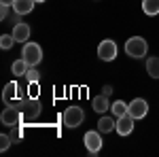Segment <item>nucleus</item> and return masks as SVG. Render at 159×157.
<instances>
[{
  "label": "nucleus",
  "instance_id": "f257e3e1",
  "mask_svg": "<svg viewBox=\"0 0 159 157\" xmlns=\"http://www.w3.org/2000/svg\"><path fill=\"white\" fill-rule=\"evenodd\" d=\"M125 53L129 55V58H134V60H138V58H144L148 53V45L147 40L142 36H132L125 40Z\"/></svg>",
  "mask_w": 159,
  "mask_h": 157
},
{
  "label": "nucleus",
  "instance_id": "f03ea898",
  "mask_svg": "<svg viewBox=\"0 0 159 157\" xmlns=\"http://www.w3.org/2000/svg\"><path fill=\"white\" fill-rule=\"evenodd\" d=\"M64 125L66 127H79L83 121H85V113L83 109H79V106H68V109L64 110Z\"/></svg>",
  "mask_w": 159,
  "mask_h": 157
},
{
  "label": "nucleus",
  "instance_id": "7ed1b4c3",
  "mask_svg": "<svg viewBox=\"0 0 159 157\" xmlns=\"http://www.w3.org/2000/svg\"><path fill=\"white\" fill-rule=\"evenodd\" d=\"M21 115H24L25 121H34L40 115V102H38V98H30L25 96L24 98V104H21Z\"/></svg>",
  "mask_w": 159,
  "mask_h": 157
},
{
  "label": "nucleus",
  "instance_id": "20e7f679",
  "mask_svg": "<svg viewBox=\"0 0 159 157\" xmlns=\"http://www.w3.org/2000/svg\"><path fill=\"white\" fill-rule=\"evenodd\" d=\"M21 58H24L30 66H36L38 62L43 60V49H40V45H36V43H24Z\"/></svg>",
  "mask_w": 159,
  "mask_h": 157
},
{
  "label": "nucleus",
  "instance_id": "39448f33",
  "mask_svg": "<svg viewBox=\"0 0 159 157\" xmlns=\"http://www.w3.org/2000/svg\"><path fill=\"white\" fill-rule=\"evenodd\" d=\"M117 53H119L117 43H115V40H110V38H104V40L98 45V58L102 62H112L115 58H117Z\"/></svg>",
  "mask_w": 159,
  "mask_h": 157
},
{
  "label": "nucleus",
  "instance_id": "423d86ee",
  "mask_svg": "<svg viewBox=\"0 0 159 157\" xmlns=\"http://www.w3.org/2000/svg\"><path fill=\"white\" fill-rule=\"evenodd\" d=\"M100 130H89V132L85 134V146H87V151L91 153V155H96V153H100V149H102V136H100Z\"/></svg>",
  "mask_w": 159,
  "mask_h": 157
},
{
  "label": "nucleus",
  "instance_id": "0eeeda50",
  "mask_svg": "<svg viewBox=\"0 0 159 157\" xmlns=\"http://www.w3.org/2000/svg\"><path fill=\"white\" fill-rule=\"evenodd\" d=\"M24 119V115H21V110L19 109H13V106H7V109L2 110V115H0V121L4 123V125H9V127H15V125H19Z\"/></svg>",
  "mask_w": 159,
  "mask_h": 157
},
{
  "label": "nucleus",
  "instance_id": "6e6552de",
  "mask_svg": "<svg viewBox=\"0 0 159 157\" xmlns=\"http://www.w3.org/2000/svg\"><path fill=\"white\" fill-rule=\"evenodd\" d=\"M129 115L134 117V119H144L148 115V102L144 98H136L132 100V104H129Z\"/></svg>",
  "mask_w": 159,
  "mask_h": 157
},
{
  "label": "nucleus",
  "instance_id": "1a4fd4ad",
  "mask_svg": "<svg viewBox=\"0 0 159 157\" xmlns=\"http://www.w3.org/2000/svg\"><path fill=\"white\" fill-rule=\"evenodd\" d=\"M134 121L136 119L129 115V113L117 117V134H119V136H129V134L134 132Z\"/></svg>",
  "mask_w": 159,
  "mask_h": 157
},
{
  "label": "nucleus",
  "instance_id": "9d476101",
  "mask_svg": "<svg viewBox=\"0 0 159 157\" xmlns=\"http://www.w3.org/2000/svg\"><path fill=\"white\" fill-rule=\"evenodd\" d=\"M13 38H15V43H28L30 40V25L24 24V21L15 24V28H13Z\"/></svg>",
  "mask_w": 159,
  "mask_h": 157
},
{
  "label": "nucleus",
  "instance_id": "9b49d317",
  "mask_svg": "<svg viewBox=\"0 0 159 157\" xmlns=\"http://www.w3.org/2000/svg\"><path fill=\"white\" fill-rule=\"evenodd\" d=\"M17 91H19V85L15 83V81L7 83V85H4V91H2V102H4L7 106H11L13 100H17V96H19Z\"/></svg>",
  "mask_w": 159,
  "mask_h": 157
},
{
  "label": "nucleus",
  "instance_id": "f8f14e48",
  "mask_svg": "<svg viewBox=\"0 0 159 157\" xmlns=\"http://www.w3.org/2000/svg\"><path fill=\"white\" fill-rule=\"evenodd\" d=\"M34 4H36V0H15V4H13V13L28 15V13H32Z\"/></svg>",
  "mask_w": 159,
  "mask_h": 157
},
{
  "label": "nucleus",
  "instance_id": "ddd939ff",
  "mask_svg": "<svg viewBox=\"0 0 159 157\" xmlns=\"http://www.w3.org/2000/svg\"><path fill=\"white\" fill-rule=\"evenodd\" d=\"M91 106H93V110L96 113H106V110H110V102H108V96H96L93 98V102H91Z\"/></svg>",
  "mask_w": 159,
  "mask_h": 157
},
{
  "label": "nucleus",
  "instance_id": "4468645a",
  "mask_svg": "<svg viewBox=\"0 0 159 157\" xmlns=\"http://www.w3.org/2000/svg\"><path fill=\"white\" fill-rule=\"evenodd\" d=\"M98 130H100L102 134H108V132H112V130H117L115 115H112V117H102V119L98 121Z\"/></svg>",
  "mask_w": 159,
  "mask_h": 157
},
{
  "label": "nucleus",
  "instance_id": "2eb2a0df",
  "mask_svg": "<svg viewBox=\"0 0 159 157\" xmlns=\"http://www.w3.org/2000/svg\"><path fill=\"white\" fill-rule=\"evenodd\" d=\"M28 68H30V64L21 58V60H15L11 66V72L13 76H25V72H28Z\"/></svg>",
  "mask_w": 159,
  "mask_h": 157
},
{
  "label": "nucleus",
  "instance_id": "dca6fc26",
  "mask_svg": "<svg viewBox=\"0 0 159 157\" xmlns=\"http://www.w3.org/2000/svg\"><path fill=\"white\" fill-rule=\"evenodd\" d=\"M110 113H112L115 117H121L125 113H129V104H125L123 100H115V102L110 104Z\"/></svg>",
  "mask_w": 159,
  "mask_h": 157
},
{
  "label": "nucleus",
  "instance_id": "f3484780",
  "mask_svg": "<svg viewBox=\"0 0 159 157\" xmlns=\"http://www.w3.org/2000/svg\"><path fill=\"white\" fill-rule=\"evenodd\" d=\"M147 72L151 79H159V58H148L147 60Z\"/></svg>",
  "mask_w": 159,
  "mask_h": 157
},
{
  "label": "nucleus",
  "instance_id": "a211bd4d",
  "mask_svg": "<svg viewBox=\"0 0 159 157\" xmlns=\"http://www.w3.org/2000/svg\"><path fill=\"white\" fill-rule=\"evenodd\" d=\"M142 11L147 15H159V0H142Z\"/></svg>",
  "mask_w": 159,
  "mask_h": 157
},
{
  "label": "nucleus",
  "instance_id": "6ab92c4d",
  "mask_svg": "<svg viewBox=\"0 0 159 157\" xmlns=\"http://www.w3.org/2000/svg\"><path fill=\"white\" fill-rule=\"evenodd\" d=\"M25 79H28V83H36V81H40V72H38L34 66H30L28 72H25Z\"/></svg>",
  "mask_w": 159,
  "mask_h": 157
},
{
  "label": "nucleus",
  "instance_id": "aec40b11",
  "mask_svg": "<svg viewBox=\"0 0 159 157\" xmlns=\"http://www.w3.org/2000/svg\"><path fill=\"white\" fill-rule=\"evenodd\" d=\"M13 43H15L13 34H2V36H0V47L4 49V51H7V49H11V47H13Z\"/></svg>",
  "mask_w": 159,
  "mask_h": 157
},
{
  "label": "nucleus",
  "instance_id": "412c9836",
  "mask_svg": "<svg viewBox=\"0 0 159 157\" xmlns=\"http://www.w3.org/2000/svg\"><path fill=\"white\" fill-rule=\"evenodd\" d=\"M11 142H13L11 134H2V136H0V151H7V149L11 146Z\"/></svg>",
  "mask_w": 159,
  "mask_h": 157
},
{
  "label": "nucleus",
  "instance_id": "4be33fe9",
  "mask_svg": "<svg viewBox=\"0 0 159 157\" xmlns=\"http://www.w3.org/2000/svg\"><path fill=\"white\" fill-rule=\"evenodd\" d=\"M28 96L30 98H38V81L28 85Z\"/></svg>",
  "mask_w": 159,
  "mask_h": 157
},
{
  "label": "nucleus",
  "instance_id": "5701e85b",
  "mask_svg": "<svg viewBox=\"0 0 159 157\" xmlns=\"http://www.w3.org/2000/svg\"><path fill=\"white\" fill-rule=\"evenodd\" d=\"M9 11H11V4H2V7H0V19H2V21L9 17Z\"/></svg>",
  "mask_w": 159,
  "mask_h": 157
},
{
  "label": "nucleus",
  "instance_id": "b1692460",
  "mask_svg": "<svg viewBox=\"0 0 159 157\" xmlns=\"http://www.w3.org/2000/svg\"><path fill=\"white\" fill-rule=\"evenodd\" d=\"M21 136H24V132L19 130V125H15V130L11 132V138H13V142H17V140H19Z\"/></svg>",
  "mask_w": 159,
  "mask_h": 157
},
{
  "label": "nucleus",
  "instance_id": "393cba45",
  "mask_svg": "<svg viewBox=\"0 0 159 157\" xmlns=\"http://www.w3.org/2000/svg\"><path fill=\"white\" fill-rule=\"evenodd\" d=\"M102 94L110 98V94H112V85H104V87H102Z\"/></svg>",
  "mask_w": 159,
  "mask_h": 157
},
{
  "label": "nucleus",
  "instance_id": "a878e982",
  "mask_svg": "<svg viewBox=\"0 0 159 157\" xmlns=\"http://www.w3.org/2000/svg\"><path fill=\"white\" fill-rule=\"evenodd\" d=\"M0 4H11V7H13V4H15V0H0Z\"/></svg>",
  "mask_w": 159,
  "mask_h": 157
},
{
  "label": "nucleus",
  "instance_id": "bb28decb",
  "mask_svg": "<svg viewBox=\"0 0 159 157\" xmlns=\"http://www.w3.org/2000/svg\"><path fill=\"white\" fill-rule=\"evenodd\" d=\"M36 2H45V0H36Z\"/></svg>",
  "mask_w": 159,
  "mask_h": 157
}]
</instances>
